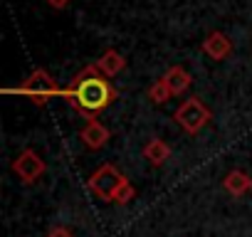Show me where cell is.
I'll list each match as a JSON object with an SVG mask.
<instances>
[{
  "instance_id": "cell-1",
  "label": "cell",
  "mask_w": 252,
  "mask_h": 237,
  "mask_svg": "<svg viewBox=\"0 0 252 237\" xmlns=\"http://www.w3.org/2000/svg\"><path fill=\"white\" fill-rule=\"evenodd\" d=\"M62 94H64V96L69 99V104H72L77 111H82L87 118H92L94 114L104 111V109L114 101V96H116L114 87L109 84V79H104V74L96 69V64L84 67V69L72 79V84H69Z\"/></svg>"
},
{
  "instance_id": "cell-2",
  "label": "cell",
  "mask_w": 252,
  "mask_h": 237,
  "mask_svg": "<svg viewBox=\"0 0 252 237\" xmlns=\"http://www.w3.org/2000/svg\"><path fill=\"white\" fill-rule=\"evenodd\" d=\"M126 180L124 178V173L119 171V168H114L111 163H106V166H101L92 178H89V190L96 195V198H101V200H114V195L119 193V188H124Z\"/></svg>"
},
{
  "instance_id": "cell-3",
  "label": "cell",
  "mask_w": 252,
  "mask_h": 237,
  "mask_svg": "<svg viewBox=\"0 0 252 237\" xmlns=\"http://www.w3.org/2000/svg\"><path fill=\"white\" fill-rule=\"evenodd\" d=\"M176 121L188 131V134H198L208 121H210V111H208V106L198 99V96H190V99H186L178 109H176Z\"/></svg>"
},
{
  "instance_id": "cell-4",
  "label": "cell",
  "mask_w": 252,
  "mask_h": 237,
  "mask_svg": "<svg viewBox=\"0 0 252 237\" xmlns=\"http://www.w3.org/2000/svg\"><path fill=\"white\" fill-rule=\"evenodd\" d=\"M15 91H20V94L30 96L35 104H47L52 96H57V94H60V89H57L55 79H52L45 69H35V72L25 79V84H23L20 89H15Z\"/></svg>"
},
{
  "instance_id": "cell-5",
  "label": "cell",
  "mask_w": 252,
  "mask_h": 237,
  "mask_svg": "<svg viewBox=\"0 0 252 237\" xmlns=\"http://www.w3.org/2000/svg\"><path fill=\"white\" fill-rule=\"evenodd\" d=\"M13 173L23 180V183H35L42 173H45V161L32 151V148H25L15 161H13Z\"/></svg>"
},
{
  "instance_id": "cell-6",
  "label": "cell",
  "mask_w": 252,
  "mask_h": 237,
  "mask_svg": "<svg viewBox=\"0 0 252 237\" xmlns=\"http://www.w3.org/2000/svg\"><path fill=\"white\" fill-rule=\"evenodd\" d=\"M79 136H82V141H84L89 148H101V146L109 141V131H106V126L99 124L96 118H89L87 126L82 129Z\"/></svg>"
},
{
  "instance_id": "cell-7",
  "label": "cell",
  "mask_w": 252,
  "mask_h": 237,
  "mask_svg": "<svg viewBox=\"0 0 252 237\" xmlns=\"http://www.w3.org/2000/svg\"><path fill=\"white\" fill-rule=\"evenodd\" d=\"M203 50H205V55L213 57V59H225V57L232 52V45H230V40H227L222 32H210L208 40L203 42Z\"/></svg>"
},
{
  "instance_id": "cell-8",
  "label": "cell",
  "mask_w": 252,
  "mask_h": 237,
  "mask_svg": "<svg viewBox=\"0 0 252 237\" xmlns=\"http://www.w3.org/2000/svg\"><path fill=\"white\" fill-rule=\"evenodd\" d=\"M124 67H126V59H124L116 50H106V52L101 55V59L96 62V69H99L104 77H114V74H119Z\"/></svg>"
},
{
  "instance_id": "cell-9",
  "label": "cell",
  "mask_w": 252,
  "mask_h": 237,
  "mask_svg": "<svg viewBox=\"0 0 252 237\" xmlns=\"http://www.w3.org/2000/svg\"><path fill=\"white\" fill-rule=\"evenodd\" d=\"M163 82L168 84L171 94H183V91L190 87V74H188L183 67H171V69L163 74Z\"/></svg>"
},
{
  "instance_id": "cell-10",
  "label": "cell",
  "mask_w": 252,
  "mask_h": 237,
  "mask_svg": "<svg viewBox=\"0 0 252 237\" xmlns=\"http://www.w3.org/2000/svg\"><path fill=\"white\" fill-rule=\"evenodd\" d=\"M144 156L149 158L151 166H163V163L171 158V148H168V144H163L161 139H151V141L144 146Z\"/></svg>"
},
{
  "instance_id": "cell-11",
  "label": "cell",
  "mask_w": 252,
  "mask_h": 237,
  "mask_svg": "<svg viewBox=\"0 0 252 237\" xmlns=\"http://www.w3.org/2000/svg\"><path fill=\"white\" fill-rule=\"evenodd\" d=\"M250 183H252V178H247L242 171H230L227 176H225V190L230 193V195H235V198H240L242 193H247L250 190Z\"/></svg>"
},
{
  "instance_id": "cell-12",
  "label": "cell",
  "mask_w": 252,
  "mask_h": 237,
  "mask_svg": "<svg viewBox=\"0 0 252 237\" xmlns=\"http://www.w3.org/2000/svg\"><path fill=\"white\" fill-rule=\"evenodd\" d=\"M149 96H151V101H156V104H163V101H168V96H171V89H168V84H166L163 79H158L156 84H151V89H149Z\"/></svg>"
},
{
  "instance_id": "cell-13",
  "label": "cell",
  "mask_w": 252,
  "mask_h": 237,
  "mask_svg": "<svg viewBox=\"0 0 252 237\" xmlns=\"http://www.w3.org/2000/svg\"><path fill=\"white\" fill-rule=\"evenodd\" d=\"M136 195V190H134V185L131 183H126L124 188H119V193L114 195V200L111 203H119V205H126V203H131V198Z\"/></svg>"
},
{
  "instance_id": "cell-14",
  "label": "cell",
  "mask_w": 252,
  "mask_h": 237,
  "mask_svg": "<svg viewBox=\"0 0 252 237\" xmlns=\"http://www.w3.org/2000/svg\"><path fill=\"white\" fill-rule=\"evenodd\" d=\"M47 237H74V235H72V230H67V227L57 225V227H52V230L47 232Z\"/></svg>"
},
{
  "instance_id": "cell-15",
  "label": "cell",
  "mask_w": 252,
  "mask_h": 237,
  "mask_svg": "<svg viewBox=\"0 0 252 237\" xmlns=\"http://www.w3.org/2000/svg\"><path fill=\"white\" fill-rule=\"evenodd\" d=\"M47 3H50L55 10H64V8L69 5V0H47Z\"/></svg>"
},
{
  "instance_id": "cell-16",
  "label": "cell",
  "mask_w": 252,
  "mask_h": 237,
  "mask_svg": "<svg viewBox=\"0 0 252 237\" xmlns=\"http://www.w3.org/2000/svg\"><path fill=\"white\" fill-rule=\"evenodd\" d=\"M250 190H252V183H250Z\"/></svg>"
}]
</instances>
